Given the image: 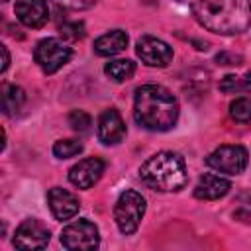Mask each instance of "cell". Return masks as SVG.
<instances>
[{"label": "cell", "mask_w": 251, "mask_h": 251, "mask_svg": "<svg viewBox=\"0 0 251 251\" xmlns=\"http://www.w3.org/2000/svg\"><path fill=\"white\" fill-rule=\"evenodd\" d=\"M229 116L235 122H251V98H235L229 104Z\"/></svg>", "instance_id": "d6986e66"}, {"label": "cell", "mask_w": 251, "mask_h": 251, "mask_svg": "<svg viewBox=\"0 0 251 251\" xmlns=\"http://www.w3.org/2000/svg\"><path fill=\"white\" fill-rule=\"evenodd\" d=\"M104 169H106V165H104L102 159L88 157V159H82V161H78L76 165L71 167L69 180L78 188H90L100 180Z\"/></svg>", "instance_id": "30bf717a"}, {"label": "cell", "mask_w": 251, "mask_h": 251, "mask_svg": "<svg viewBox=\"0 0 251 251\" xmlns=\"http://www.w3.org/2000/svg\"><path fill=\"white\" fill-rule=\"evenodd\" d=\"M247 161H249L247 149L241 145H222L206 157L208 167L226 175H241L247 167Z\"/></svg>", "instance_id": "52a82bcc"}, {"label": "cell", "mask_w": 251, "mask_h": 251, "mask_svg": "<svg viewBox=\"0 0 251 251\" xmlns=\"http://www.w3.org/2000/svg\"><path fill=\"white\" fill-rule=\"evenodd\" d=\"M133 118L143 129L167 131L178 120V102L165 86L143 84L133 96Z\"/></svg>", "instance_id": "6da1fadb"}, {"label": "cell", "mask_w": 251, "mask_h": 251, "mask_svg": "<svg viewBox=\"0 0 251 251\" xmlns=\"http://www.w3.org/2000/svg\"><path fill=\"white\" fill-rule=\"evenodd\" d=\"M0 100H2V112H4L6 116H12V114H16V112L24 106L25 94H24V90H22L20 86H16V84H4V86H2V96H0Z\"/></svg>", "instance_id": "2e32d148"}, {"label": "cell", "mask_w": 251, "mask_h": 251, "mask_svg": "<svg viewBox=\"0 0 251 251\" xmlns=\"http://www.w3.org/2000/svg\"><path fill=\"white\" fill-rule=\"evenodd\" d=\"M82 151V143L78 139H59L53 145V155L57 159H69Z\"/></svg>", "instance_id": "ac0fdd59"}, {"label": "cell", "mask_w": 251, "mask_h": 251, "mask_svg": "<svg viewBox=\"0 0 251 251\" xmlns=\"http://www.w3.org/2000/svg\"><path fill=\"white\" fill-rule=\"evenodd\" d=\"M127 47V35L122 29H112L94 41V53L100 57H112Z\"/></svg>", "instance_id": "9a60e30c"}, {"label": "cell", "mask_w": 251, "mask_h": 251, "mask_svg": "<svg viewBox=\"0 0 251 251\" xmlns=\"http://www.w3.org/2000/svg\"><path fill=\"white\" fill-rule=\"evenodd\" d=\"M69 126L75 129V131H88L90 129V126H92V120H90V116L86 114V112H82V110H73L71 114H69Z\"/></svg>", "instance_id": "ffe728a7"}, {"label": "cell", "mask_w": 251, "mask_h": 251, "mask_svg": "<svg viewBox=\"0 0 251 251\" xmlns=\"http://www.w3.org/2000/svg\"><path fill=\"white\" fill-rule=\"evenodd\" d=\"M61 243L69 251H90L100 243L98 227L90 220H76L69 224L61 233Z\"/></svg>", "instance_id": "8992f818"}, {"label": "cell", "mask_w": 251, "mask_h": 251, "mask_svg": "<svg viewBox=\"0 0 251 251\" xmlns=\"http://www.w3.org/2000/svg\"><path fill=\"white\" fill-rule=\"evenodd\" d=\"M2 2H6V0H2Z\"/></svg>", "instance_id": "4316f807"}, {"label": "cell", "mask_w": 251, "mask_h": 251, "mask_svg": "<svg viewBox=\"0 0 251 251\" xmlns=\"http://www.w3.org/2000/svg\"><path fill=\"white\" fill-rule=\"evenodd\" d=\"M139 176L149 188L159 192H176L188 180L182 157L173 151H161L149 157L141 165Z\"/></svg>", "instance_id": "3957f363"}, {"label": "cell", "mask_w": 251, "mask_h": 251, "mask_svg": "<svg viewBox=\"0 0 251 251\" xmlns=\"http://www.w3.org/2000/svg\"><path fill=\"white\" fill-rule=\"evenodd\" d=\"M16 16L25 27H41L49 20L45 0H16Z\"/></svg>", "instance_id": "4fadbf2b"}, {"label": "cell", "mask_w": 251, "mask_h": 251, "mask_svg": "<svg viewBox=\"0 0 251 251\" xmlns=\"http://www.w3.org/2000/svg\"><path fill=\"white\" fill-rule=\"evenodd\" d=\"M192 14L202 27L220 35L241 33L251 25L249 0H194Z\"/></svg>", "instance_id": "7a4b0ae2"}, {"label": "cell", "mask_w": 251, "mask_h": 251, "mask_svg": "<svg viewBox=\"0 0 251 251\" xmlns=\"http://www.w3.org/2000/svg\"><path fill=\"white\" fill-rule=\"evenodd\" d=\"M49 243V229L37 220H25L18 226L14 245L18 249H43Z\"/></svg>", "instance_id": "9c48e42d"}, {"label": "cell", "mask_w": 251, "mask_h": 251, "mask_svg": "<svg viewBox=\"0 0 251 251\" xmlns=\"http://www.w3.org/2000/svg\"><path fill=\"white\" fill-rule=\"evenodd\" d=\"M104 73L116 80V82H124L127 78L133 76L135 73V63L129 61V59H120V61H110L106 67H104Z\"/></svg>", "instance_id": "e0dca14e"}, {"label": "cell", "mask_w": 251, "mask_h": 251, "mask_svg": "<svg viewBox=\"0 0 251 251\" xmlns=\"http://www.w3.org/2000/svg\"><path fill=\"white\" fill-rule=\"evenodd\" d=\"M61 33L69 39H80L84 35V25L80 22H73V24H65L61 25Z\"/></svg>", "instance_id": "7402d4cb"}, {"label": "cell", "mask_w": 251, "mask_h": 251, "mask_svg": "<svg viewBox=\"0 0 251 251\" xmlns=\"http://www.w3.org/2000/svg\"><path fill=\"white\" fill-rule=\"evenodd\" d=\"M126 137V124L118 110H104L98 118V139L104 145H116Z\"/></svg>", "instance_id": "7c38bea8"}, {"label": "cell", "mask_w": 251, "mask_h": 251, "mask_svg": "<svg viewBox=\"0 0 251 251\" xmlns=\"http://www.w3.org/2000/svg\"><path fill=\"white\" fill-rule=\"evenodd\" d=\"M53 2L69 10H86L96 4V0H53Z\"/></svg>", "instance_id": "603a6c76"}, {"label": "cell", "mask_w": 251, "mask_h": 251, "mask_svg": "<svg viewBox=\"0 0 251 251\" xmlns=\"http://www.w3.org/2000/svg\"><path fill=\"white\" fill-rule=\"evenodd\" d=\"M0 51H2V57H4V63H2V73H4V71L8 69V63H10V55H8V49H6L4 45L0 47Z\"/></svg>", "instance_id": "d4e9b609"}, {"label": "cell", "mask_w": 251, "mask_h": 251, "mask_svg": "<svg viewBox=\"0 0 251 251\" xmlns=\"http://www.w3.org/2000/svg\"><path fill=\"white\" fill-rule=\"evenodd\" d=\"M231 184L227 178L214 175V173H206L198 178L196 186H194V196L200 200H218L222 196H226L229 192Z\"/></svg>", "instance_id": "5bb4252c"}, {"label": "cell", "mask_w": 251, "mask_h": 251, "mask_svg": "<svg viewBox=\"0 0 251 251\" xmlns=\"http://www.w3.org/2000/svg\"><path fill=\"white\" fill-rule=\"evenodd\" d=\"M47 202H49V210L55 216V220H61V222L75 218L80 210L78 198L73 192H69L65 188H59V186L51 188L47 192Z\"/></svg>", "instance_id": "8fae6325"}, {"label": "cell", "mask_w": 251, "mask_h": 251, "mask_svg": "<svg viewBox=\"0 0 251 251\" xmlns=\"http://www.w3.org/2000/svg\"><path fill=\"white\" fill-rule=\"evenodd\" d=\"M71 57H73V49L67 43H63L61 39H57V37L41 39L35 45V51H33L35 63L47 75L57 73L61 67H65L71 61Z\"/></svg>", "instance_id": "5b68a950"}, {"label": "cell", "mask_w": 251, "mask_h": 251, "mask_svg": "<svg viewBox=\"0 0 251 251\" xmlns=\"http://www.w3.org/2000/svg\"><path fill=\"white\" fill-rule=\"evenodd\" d=\"M145 214V198L135 190H126L118 196L114 206V220L122 233H133Z\"/></svg>", "instance_id": "277c9868"}, {"label": "cell", "mask_w": 251, "mask_h": 251, "mask_svg": "<svg viewBox=\"0 0 251 251\" xmlns=\"http://www.w3.org/2000/svg\"><path fill=\"white\" fill-rule=\"evenodd\" d=\"M241 90L251 94V73H247V75L241 78Z\"/></svg>", "instance_id": "cb8c5ba5"}, {"label": "cell", "mask_w": 251, "mask_h": 251, "mask_svg": "<svg viewBox=\"0 0 251 251\" xmlns=\"http://www.w3.org/2000/svg\"><path fill=\"white\" fill-rule=\"evenodd\" d=\"M241 202H243V206H245L247 210H251V192H245V194L241 196Z\"/></svg>", "instance_id": "484cf974"}, {"label": "cell", "mask_w": 251, "mask_h": 251, "mask_svg": "<svg viewBox=\"0 0 251 251\" xmlns=\"http://www.w3.org/2000/svg\"><path fill=\"white\" fill-rule=\"evenodd\" d=\"M220 90L226 92V94H233V92H241V76H233V75H227L222 78L220 82Z\"/></svg>", "instance_id": "44dd1931"}, {"label": "cell", "mask_w": 251, "mask_h": 251, "mask_svg": "<svg viewBox=\"0 0 251 251\" xmlns=\"http://www.w3.org/2000/svg\"><path fill=\"white\" fill-rule=\"evenodd\" d=\"M135 51H137V57L149 67H167L173 61L171 45L153 35H143L137 41Z\"/></svg>", "instance_id": "ba28073f"}]
</instances>
